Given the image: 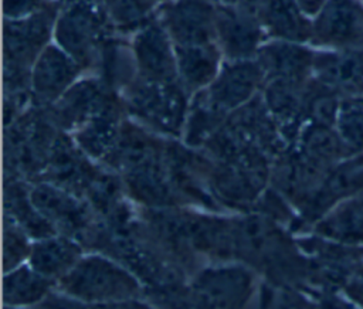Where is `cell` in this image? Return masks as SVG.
Wrapping results in <instances>:
<instances>
[{
    "label": "cell",
    "instance_id": "6da1fadb",
    "mask_svg": "<svg viewBox=\"0 0 363 309\" xmlns=\"http://www.w3.org/2000/svg\"><path fill=\"white\" fill-rule=\"evenodd\" d=\"M55 288L95 306L146 296L140 278L125 264L102 252H85Z\"/></svg>",
    "mask_w": 363,
    "mask_h": 309
},
{
    "label": "cell",
    "instance_id": "7a4b0ae2",
    "mask_svg": "<svg viewBox=\"0 0 363 309\" xmlns=\"http://www.w3.org/2000/svg\"><path fill=\"white\" fill-rule=\"evenodd\" d=\"M190 94L180 81L152 82L136 78L122 94L125 112L156 135L182 137Z\"/></svg>",
    "mask_w": 363,
    "mask_h": 309
},
{
    "label": "cell",
    "instance_id": "3957f363",
    "mask_svg": "<svg viewBox=\"0 0 363 309\" xmlns=\"http://www.w3.org/2000/svg\"><path fill=\"white\" fill-rule=\"evenodd\" d=\"M123 105L116 91L99 77L78 79L47 112L57 128L77 130L95 116Z\"/></svg>",
    "mask_w": 363,
    "mask_h": 309
},
{
    "label": "cell",
    "instance_id": "277c9868",
    "mask_svg": "<svg viewBox=\"0 0 363 309\" xmlns=\"http://www.w3.org/2000/svg\"><path fill=\"white\" fill-rule=\"evenodd\" d=\"M57 45L81 69H95L102 44L108 38L104 20L86 6H74L55 24Z\"/></svg>",
    "mask_w": 363,
    "mask_h": 309
},
{
    "label": "cell",
    "instance_id": "5b68a950",
    "mask_svg": "<svg viewBox=\"0 0 363 309\" xmlns=\"http://www.w3.org/2000/svg\"><path fill=\"white\" fill-rule=\"evenodd\" d=\"M264 84L265 75L257 60H238L227 62L201 92L213 108L228 116L257 96Z\"/></svg>",
    "mask_w": 363,
    "mask_h": 309
},
{
    "label": "cell",
    "instance_id": "8992f818",
    "mask_svg": "<svg viewBox=\"0 0 363 309\" xmlns=\"http://www.w3.org/2000/svg\"><path fill=\"white\" fill-rule=\"evenodd\" d=\"M363 191V153L336 163L319 187L299 210L302 221L311 228L320 217L343 200Z\"/></svg>",
    "mask_w": 363,
    "mask_h": 309
},
{
    "label": "cell",
    "instance_id": "52a82bcc",
    "mask_svg": "<svg viewBox=\"0 0 363 309\" xmlns=\"http://www.w3.org/2000/svg\"><path fill=\"white\" fill-rule=\"evenodd\" d=\"M81 67L58 45L48 44L31 69V98L38 108L55 103L75 82Z\"/></svg>",
    "mask_w": 363,
    "mask_h": 309
},
{
    "label": "cell",
    "instance_id": "ba28073f",
    "mask_svg": "<svg viewBox=\"0 0 363 309\" xmlns=\"http://www.w3.org/2000/svg\"><path fill=\"white\" fill-rule=\"evenodd\" d=\"M138 78L152 82L179 81L174 44L159 23L143 26L132 41Z\"/></svg>",
    "mask_w": 363,
    "mask_h": 309
},
{
    "label": "cell",
    "instance_id": "9c48e42d",
    "mask_svg": "<svg viewBox=\"0 0 363 309\" xmlns=\"http://www.w3.org/2000/svg\"><path fill=\"white\" fill-rule=\"evenodd\" d=\"M311 40L345 50L363 47V9L356 0H330L312 27Z\"/></svg>",
    "mask_w": 363,
    "mask_h": 309
},
{
    "label": "cell",
    "instance_id": "30bf717a",
    "mask_svg": "<svg viewBox=\"0 0 363 309\" xmlns=\"http://www.w3.org/2000/svg\"><path fill=\"white\" fill-rule=\"evenodd\" d=\"M162 26L174 45L216 43V11L203 0H180L166 11Z\"/></svg>",
    "mask_w": 363,
    "mask_h": 309
},
{
    "label": "cell",
    "instance_id": "8fae6325",
    "mask_svg": "<svg viewBox=\"0 0 363 309\" xmlns=\"http://www.w3.org/2000/svg\"><path fill=\"white\" fill-rule=\"evenodd\" d=\"M262 26L247 14L231 10L216 11V43L228 61L251 60L262 45Z\"/></svg>",
    "mask_w": 363,
    "mask_h": 309
},
{
    "label": "cell",
    "instance_id": "7c38bea8",
    "mask_svg": "<svg viewBox=\"0 0 363 309\" xmlns=\"http://www.w3.org/2000/svg\"><path fill=\"white\" fill-rule=\"evenodd\" d=\"M309 230L322 240L363 249V191L336 204Z\"/></svg>",
    "mask_w": 363,
    "mask_h": 309
},
{
    "label": "cell",
    "instance_id": "4fadbf2b",
    "mask_svg": "<svg viewBox=\"0 0 363 309\" xmlns=\"http://www.w3.org/2000/svg\"><path fill=\"white\" fill-rule=\"evenodd\" d=\"M312 74L340 96H363V47L337 54H315Z\"/></svg>",
    "mask_w": 363,
    "mask_h": 309
},
{
    "label": "cell",
    "instance_id": "5bb4252c",
    "mask_svg": "<svg viewBox=\"0 0 363 309\" xmlns=\"http://www.w3.org/2000/svg\"><path fill=\"white\" fill-rule=\"evenodd\" d=\"M255 60L264 71L265 81H306L313 72L315 54L298 43L274 41L269 44H262L255 55Z\"/></svg>",
    "mask_w": 363,
    "mask_h": 309
},
{
    "label": "cell",
    "instance_id": "9a60e30c",
    "mask_svg": "<svg viewBox=\"0 0 363 309\" xmlns=\"http://www.w3.org/2000/svg\"><path fill=\"white\" fill-rule=\"evenodd\" d=\"M81 244L67 234H52L33 240L27 262L41 275L57 282L65 276L84 255Z\"/></svg>",
    "mask_w": 363,
    "mask_h": 309
},
{
    "label": "cell",
    "instance_id": "2e32d148",
    "mask_svg": "<svg viewBox=\"0 0 363 309\" xmlns=\"http://www.w3.org/2000/svg\"><path fill=\"white\" fill-rule=\"evenodd\" d=\"M177 77L193 96L207 88L220 71L221 51L217 43L199 45H174Z\"/></svg>",
    "mask_w": 363,
    "mask_h": 309
},
{
    "label": "cell",
    "instance_id": "e0dca14e",
    "mask_svg": "<svg viewBox=\"0 0 363 309\" xmlns=\"http://www.w3.org/2000/svg\"><path fill=\"white\" fill-rule=\"evenodd\" d=\"M30 198L40 214L54 227L81 228L86 221V208L68 190L52 183H38L30 190ZM58 232V231H57Z\"/></svg>",
    "mask_w": 363,
    "mask_h": 309
},
{
    "label": "cell",
    "instance_id": "ac0fdd59",
    "mask_svg": "<svg viewBox=\"0 0 363 309\" xmlns=\"http://www.w3.org/2000/svg\"><path fill=\"white\" fill-rule=\"evenodd\" d=\"M52 289H55V282L37 272L28 262H24L4 272V308L30 309L41 302Z\"/></svg>",
    "mask_w": 363,
    "mask_h": 309
},
{
    "label": "cell",
    "instance_id": "d6986e66",
    "mask_svg": "<svg viewBox=\"0 0 363 309\" xmlns=\"http://www.w3.org/2000/svg\"><path fill=\"white\" fill-rule=\"evenodd\" d=\"M257 16L259 24L282 41L303 43L312 38V26L292 0H265Z\"/></svg>",
    "mask_w": 363,
    "mask_h": 309
},
{
    "label": "cell",
    "instance_id": "ffe728a7",
    "mask_svg": "<svg viewBox=\"0 0 363 309\" xmlns=\"http://www.w3.org/2000/svg\"><path fill=\"white\" fill-rule=\"evenodd\" d=\"M95 71L109 88L122 94L138 78L132 44L108 37L102 44Z\"/></svg>",
    "mask_w": 363,
    "mask_h": 309
},
{
    "label": "cell",
    "instance_id": "44dd1931",
    "mask_svg": "<svg viewBox=\"0 0 363 309\" xmlns=\"http://www.w3.org/2000/svg\"><path fill=\"white\" fill-rule=\"evenodd\" d=\"M123 105L112 108L75 130V142L78 149L92 159L102 160L112 149L121 125Z\"/></svg>",
    "mask_w": 363,
    "mask_h": 309
},
{
    "label": "cell",
    "instance_id": "7402d4cb",
    "mask_svg": "<svg viewBox=\"0 0 363 309\" xmlns=\"http://www.w3.org/2000/svg\"><path fill=\"white\" fill-rule=\"evenodd\" d=\"M335 129L353 154L363 153V96L346 95L340 98Z\"/></svg>",
    "mask_w": 363,
    "mask_h": 309
},
{
    "label": "cell",
    "instance_id": "603a6c76",
    "mask_svg": "<svg viewBox=\"0 0 363 309\" xmlns=\"http://www.w3.org/2000/svg\"><path fill=\"white\" fill-rule=\"evenodd\" d=\"M33 245V238L26 230L17 224L11 217L4 221V242H3V271L7 272L24 262H27Z\"/></svg>",
    "mask_w": 363,
    "mask_h": 309
},
{
    "label": "cell",
    "instance_id": "cb8c5ba5",
    "mask_svg": "<svg viewBox=\"0 0 363 309\" xmlns=\"http://www.w3.org/2000/svg\"><path fill=\"white\" fill-rule=\"evenodd\" d=\"M30 309H98V306L78 300L55 288Z\"/></svg>",
    "mask_w": 363,
    "mask_h": 309
},
{
    "label": "cell",
    "instance_id": "d4e9b609",
    "mask_svg": "<svg viewBox=\"0 0 363 309\" xmlns=\"http://www.w3.org/2000/svg\"><path fill=\"white\" fill-rule=\"evenodd\" d=\"M340 292H343L352 302L363 309V255L356 262Z\"/></svg>",
    "mask_w": 363,
    "mask_h": 309
},
{
    "label": "cell",
    "instance_id": "484cf974",
    "mask_svg": "<svg viewBox=\"0 0 363 309\" xmlns=\"http://www.w3.org/2000/svg\"><path fill=\"white\" fill-rule=\"evenodd\" d=\"M315 309H360L340 291H328L315 296Z\"/></svg>",
    "mask_w": 363,
    "mask_h": 309
},
{
    "label": "cell",
    "instance_id": "4316f807",
    "mask_svg": "<svg viewBox=\"0 0 363 309\" xmlns=\"http://www.w3.org/2000/svg\"><path fill=\"white\" fill-rule=\"evenodd\" d=\"M41 1L43 0H6V14L10 16L11 20H14L37 9L41 4Z\"/></svg>",
    "mask_w": 363,
    "mask_h": 309
},
{
    "label": "cell",
    "instance_id": "83f0119b",
    "mask_svg": "<svg viewBox=\"0 0 363 309\" xmlns=\"http://www.w3.org/2000/svg\"><path fill=\"white\" fill-rule=\"evenodd\" d=\"M98 309H162L147 298H138V299H130L119 303H112V305H104L98 306Z\"/></svg>",
    "mask_w": 363,
    "mask_h": 309
},
{
    "label": "cell",
    "instance_id": "f1b7e54d",
    "mask_svg": "<svg viewBox=\"0 0 363 309\" xmlns=\"http://www.w3.org/2000/svg\"><path fill=\"white\" fill-rule=\"evenodd\" d=\"M322 1H323V0H298L299 6H301L302 10L306 11V13H315V11H318V9L320 7Z\"/></svg>",
    "mask_w": 363,
    "mask_h": 309
},
{
    "label": "cell",
    "instance_id": "f546056e",
    "mask_svg": "<svg viewBox=\"0 0 363 309\" xmlns=\"http://www.w3.org/2000/svg\"><path fill=\"white\" fill-rule=\"evenodd\" d=\"M360 252H362V255H363V249H360Z\"/></svg>",
    "mask_w": 363,
    "mask_h": 309
},
{
    "label": "cell",
    "instance_id": "4dcf8cb0",
    "mask_svg": "<svg viewBox=\"0 0 363 309\" xmlns=\"http://www.w3.org/2000/svg\"><path fill=\"white\" fill-rule=\"evenodd\" d=\"M4 309H11V308H4Z\"/></svg>",
    "mask_w": 363,
    "mask_h": 309
}]
</instances>
